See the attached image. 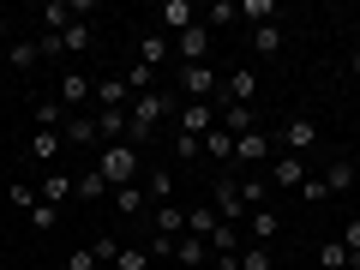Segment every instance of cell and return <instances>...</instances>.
Returning a JSON list of instances; mask_svg holds the SVG:
<instances>
[{
    "instance_id": "obj_41",
    "label": "cell",
    "mask_w": 360,
    "mask_h": 270,
    "mask_svg": "<svg viewBox=\"0 0 360 270\" xmlns=\"http://www.w3.org/2000/svg\"><path fill=\"white\" fill-rule=\"evenodd\" d=\"M66 270H96V252H90V246H78V252L66 258Z\"/></svg>"
},
{
    "instance_id": "obj_31",
    "label": "cell",
    "mask_w": 360,
    "mask_h": 270,
    "mask_svg": "<svg viewBox=\"0 0 360 270\" xmlns=\"http://www.w3.org/2000/svg\"><path fill=\"white\" fill-rule=\"evenodd\" d=\"M37 42H6V66H18V72H25V66H37Z\"/></svg>"
},
{
    "instance_id": "obj_24",
    "label": "cell",
    "mask_w": 360,
    "mask_h": 270,
    "mask_svg": "<svg viewBox=\"0 0 360 270\" xmlns=\"http://www.w3.org/2000/svg\"><path fill=\"white\" fill-rule=\"evenodd\" d=\"M217 205H210V210H186V234H198V240H210V234H217Z\"/></svg>"
},
{
    "instance_id": "obj_34",
    "label": "cell",
    "mask_w": 360,
    "mask_h": 270,
    "mask_svg": "<svg viewBox=\"0 0 360 270\" xmlns=\"http://www.w3.org/2000/svg\"><path fill=\"white\" fill-rule=\"evenodd\" d=\"M174 156H180V162H198V156H205V139H193V132H180V139H174Z\"/></svg>"
},
{
    "instance_id": "obj_37",
    "label": "cell",
    "mask_w": 360,
    "mask_h": 270,
    "mask_svg": "<svg viewBox=\"0 0 360 270\" xmlns=\"http://www.w3.org/2000/svg\"><path fill=\"white\" fill-rule=\"evenodd\" d=\"M150 264V252H139V246H120V258H115V270H144Z\"/></svg>"
},
{
    "instance_id": "obj_13",
    "label": "cell",
    "mask_w": 360,
    "mask_h": 270,
    "mask_svg": "<svg viewBox=\"0 0 360 270\" xmlns=\"http://www.w3.org/2000/svg\"><path fill=\"white\" fill-rule=\"evenodd\" d=\"M150 234H168V240H180V234H186V210L156 205V210H150Z\"/></svg>"
},
{
    "instance_id": "obj_1",
    "label": "cell",
    "mask_w": 360,
    "mask_h": 270,
    "mask_svg": "<svg viewBox=\"0 0 360 270\" xmlns=\"http://www.w3.org/2000/svg\"><path fill=\"white\" fill-rule=\"evenodd\" d=\"M96 174H103L108 186H132V174H139V150H132V144H103Z\"/></svg>"
},
{
    "instance_id": "obj_8",
    "label": "cell",
    "mask_w": 360,
    "mask_h": 270,
    "mask_svg": "<svg viewBox=\"0 0 360 270\" xmlns=\"http://www.w3.org/2000/svg\"><path fill=\"white\" fill-rule=\"evenodd\" d=\"M210 127H217V103H180V132L205 139Z\"/></svg>"
},
{
    "instance_id": "obj_35",
    "label": "cell",
    "mask_w": 360,
    "mask_h": 270,
    "mask_svg": "<svg viewBox=\"0 0 360 270\" xmlns=\"http://www.w3.org/2000/svg\"><path fill=\"white\" fill-rule=\"evenodd\" d=\"M240 18H258V25H270V18H276V6H270V0H240Z\"/></svg>"
},
{
    "instance_id": "obj_10",
    "label": "cell",
    "mask_w": 360,
    "mask_h": 270,
    "mask_svg": "<svg viewBox=\"0 0 360 270\" xmlns=\"http://www.w3.org/2000/svg\"><path fill=\"white\" fill-rule=\"evenodd\" d=\"M60 139H66V144H78V150H90V144H103V139H96V115H66Z\"/></svg>"
},
{
    "instance_id": "obj_26",
    "label": "cell",
    "mask_w": 360,
    "mask_h": 270,
    "mask_svg": "<svg viewBox=\"0 0 360 270\" xmlns=\"http://www.w3.org/2000/svg\"><path fill=\"white\" fill-rule=\"evenodd\" d=\"M354 186V162H330L324 168V193H348Z\"/></svg>"
},
{
    "instance_id": "obj_6",
    "label": "cell",
    "mask_w": 360,
    "mask_h": 270,
    "mask_svg": "<svg viewBox=\"0 0 360 270\" xmlns=\"http://www.w3.org/2000/svg\"><path fill=\"white\" fill-rule=\"evenodd\" d=\"M312 139H319V120H307V115H295V120L283 127V150H288V156H307Z\"/></svg>"
},
{
    "instance_id": "obj_45",
    "label": "cell",
    "mask_w": 360,
    "mask_h": 270,
    "mask_svg": "<svg viewBox=\"0 0 360 270\" xmlns=\"http://www.w3.org/2000/svg\"><path fill=\"white\" fill-rule=\"evenodd\" d=\"M348 72H354V78H360V54H354V60H348Z\"/></svg>"
},
{
    "instance_id": "obj_5",
    "label": "cell",
    "mask_w": 360,
    "mask_h": 270,
    "mask_svg": "<svg viewBox=\"0 0 360 270\" xmlns=\"http://www.w3.org/2000/svg\"><path fill=\"white\" fill-rule=\"evenodd\" d=\"M156 25H162V37H180V30L198 25V6L193 0H162V6H156Z\"/></svg>"
},
{
    "instance_id": "obj_9",
    "label": "cell",
    "mask_w": 360,
    "mask_h": 270,
    "mask_svg": "<svg viewBox=\"0 0 360 270\" xmlns=\"http://www.w3.org/2000/svg\"><path fill=\"white\" fill-rule=\"evenodd\" d=\"M217 217H222V222H240V217H246L240 180H217Z\"/></svg>"
},
{
    "instance_id": "obj_46",
    "label": "cell",
    "mask_w": 360,
    "mask_h": 270,
    "mask_svg": "<svg viewBox=\"0 0 360 270\" xmlns=\"http://www.w3.org/2000/svg\"><path fill=\"white\" fill-rule=\"evenodd\" d=\"M0 42H6V13H0Z\"/></svg>"
},
{
    "instance_id": "obj_12",
    "label": "cell",
    "mask_w": 360,
    "mask_h": 270,
    "mask_svg": "<svg viewBox=\"0 0 360 270\" xmlns=\"http://www.w3.org/2000/svg\"><path fill=\"white\" fill-rule=\"evenodd\" d=\"M127 108H103V115H96V139L103 144H127Z\"/></svg>"
},
{
    "instance_id": "obj_27",
    "label": "cell",
    "mask_w": 360,
    "mask_h": 270,
    "mask_svg": "<svg viewBox=\"0 0 360 270\" xmlns=\"http://www.w3.org/2000/svg\"><path fill=\"white\" fill-rule=\"evenodd\" d=\"M276 186H307V162L300 156H283L276 162Z\"/></svg>"
},
{
    "instance_id": "obj_39",
    "label": "cell",
    "mask_w": 360,
    "mask_h": 270,
    "mask_svg": "<svg viewBox=\"0 0 360 270\" xmlns=\"http://www.w3.org/2000/svg\"><path fill=\"white\" fill-rule=\"evenodd\" d=\"M90 252H96V264H115V258H120V240H108V234H103V240H90Z\"/></svg>"
},
{
    "instance_id": "obj_20",
    "label": "cell",
    "mask_w": 360,
    "mask_h": 270,
    "mask_svg": "<svg viewBox=\"0 0 360 270\" xmlns=\"http://www.w3.org/2000/svg\"><path fill=\"white\" fill-rule=\"evenodd\" d=\"M115 210H127V217H139V210H150V198H144V186L132 180V186H115V198H108Z\"/></svg>"
},
{
    "instance_id": "obj_16",
    "label": "cell",
    "mask_w": 360,
    "mask_h": 270,
    "mask_svg": "<svg viewBox=\"0 0 360 270\" xmlns=\"http://www.w3.org/2000/svg\"><path fill=\"white\" fill-rule=\"evenodd\" d=\"M66 198H72V174L66 168H49L42 174V205H66Z\"/></svg>"
},
{
    "instance_id": "obj_33",
    "label": "cell",
    "mask_w": 360,
    "mask_h": 270,
    "mask_svg": "<svg viewBox=\"0 0 360 270\" xmlns=\"http://www.w3.org/2000/svg\"><path fill=\"white\" fill-rule=\"evenodd\" d=\"M319 264H324V270H348V246H342V240H324V246H319Z\"/></svg>"
},
{
    "instance_id": "obj_28",
    "label": "cell",
    "mask_w": 360,
    "mask_h": 270,
    "mask_svg": "<svg viewBox=\"0 0 360 270\" xmlns=\"http://www.w3.org/2000/svg\"><path fill=\"white\" fill-rule=\"evenodd\" d=\"M252 49L258 54H276V49H283V25H252Z\"/></svg>"
},
{
    "instance_id": "obj_18",
    "label": "cell",
    "mask_w": 360,
    "mask_h": 270,
    "mask_svg": "<svg viewBox=\"0 0 360 270\" xmlns=\"http://www.w3.org/2000/svg\"><path fill=\"white\" fill-rule=\"evenodd\" d=\"M240 18V0H210L205 13H198V25H210V30H222V25H234Z\"/></svg>"
},
{
    "instance_id": "obj_42",
    "label": "cell",
    "mask_w": 360,
    "mask_h": 270,
    "mask_svg": "<svg viewBox=\"0 0 360 270\" xmlns=\"http://www.w3.org/2000/svg\"><path fill=\"white\" fill-rule=\"evenodd\" d=\"M336 240H342V246H348V252H360V217H348V229H342V234H336Z\"/></svg>"
},
{
    "instance_id": "obj_14",
    "label": "cell",
    "mask_w": 360,
    "mask_h": 270,
    "mask_svg": "<svg viewBox=\"0 0 360 270\" xmlns=\"http://www.w3.org/2000/svg\"><path fill=\"white\" fill-rule=\"evenodd\" d=\"M276 229H283L276 210H246V234H252V246H270V240H276Z\"/></svg>"
},
{
    "instance_id": "obj_3",
    "label": "cell",
    "mask_w": 360,
    "mask_h": 270,
    "mask_svg": "<svg viewBox=\"0 0 360 270\" xmlns=\"http://www.w3.org/2000/svg\"><path fill=\"white\" fill-rule=\"evenodd\" d=\"M174 60L180 66H210V25H193L174 37Z\"/></svg>"
},
{
    "instance_id": "obj_19",
    "label": "cell",
    "mask_w": 360,
    "mask_h": 270,
    "mask_svg": "<svg viewBox=\"0 0 360 270\" xmlns=\"http://www.w3.org/2000/svg\"><path fill=\"white\" fill-rule=\"evenodd\" d=\"M72 193H78V198H115V186H108L96 168H84V174H72Z\"/></svg>"
},
{
    "instance_id": "obj_7",
    "label": "cell",
    "mask_w": 360,
    "mask_h": 270,
    "mask_svg": "<svg viewBox=\"0 0 360 270\" xmlns=\"http://www.w3.org/2000/svg\"><path fill=\"white\" fill-rule=\"evenodd\" d=\"M217 127L229 132V139H246V132H258V115H252V108H240V103H222L217 108Z\"/></svg>"
},
{
    "instance_id": "obj_4",
    "label": "cell",
    "mask_w": 360,
    "mask_h": 270,
    "mask_svg": "<svg viewBox=\"0 0 360 270\" xmlns=\"http://www.w3.org/2000/svg\"><path fill=\"white\" fill-rule=\"evenodd\" d=\"M180 90H186V103H210L222 90V72L217 66H180Z\"/></svg>"
},
{
    "instance_id": "obj_22",
    "label": "cell",
    "mask_w": 360,
    "mask_h": 270,
    "mask_svg": "<svg viewBox=\"0 0 360 270\" xmlns=\"http://www.w3.org/2000/svg\"><path fill=\"white\" fill-rule=\"evenodd\" d=\"M168 193H174V174H168V168H150V174H144V198H150V205H168Z\"/></svg>"
},
{
    "instance_id": "obj_43",
    "label": "cell",
    "mask_w": 360,
    "mask_h": 270,
    "mask_svg": "<svg viewBox=\"0 0 360 270\" xmlns=\"http://www.w3.org/2000/svg\"><path fill=\"white\" fill-rule=\"evenodd\" d=\"M37 49H42V60H60V54H66V42H60V37H42Z\"/></svg>"
},
{
    "instance_id": "obj_15",
    "label": "cell",
    "mask_w": 360,
    "mask_h": 270,
    "mask_svg": "<svg viewBox=\"0 0 360 270\" xmlns=\"http://www.w3.org/2000/svg\"><path fill=\"white\" fill-rule=\"evenodd\" d=\"M90 90H96V84H90L84 72H66V78H60V108H66V115H72V108H84Z\"/></svg>"
},
{
    "instance_id": "obj_40",
    "label": "cell",
    "mask_w": 360,
    "mask_h": 270,
    "mask_svg": "<svg viewBox=\"0 0 360 270\" xmlns=\"http://www.w3.org/2000/svg\"><path fill=\"white\" fill-rule=\"evenodd\" d=\"M6 198H13V205H18V210H25V217H30V210H37V205H42V198H37V193H30V186H6Z\"/></svg>"
},
{
    "instance_id": "obj_32",
    "label": "cell",
    "mask_w": 360,
    "mask_h": 270,
    "mask_svg": "<svg viewBox=\"0 0 360 270\" xmlns=\"http://www.w3.org/2000/svg\"><path fill=\"white\" fill-rule=\"evenodd\" d=\"M60 42H66V54H84V49H90V18L66 25V37H60Z\"/></svg>"
},
{
    "instance_id": "obj_11",
    "label": "cell",
    "mask_w": 360,
    "mask_h": 270,
    "mask_svg": "<svg viewBox=\"0 0 360 270\" xmlns=\"http://www.w3.org/2000/svg\"><path fill=\"white\" fill-rule=\"evenodd\" d=\"M168 60H174V42H168L162 30H150V37L139 42V66H150V72H156V66H168Z\"/></svg>"
},
{
    "instance_id": "obj_17",
    "label": "cell",
    "mask_w": 360,
    "mask_h": 270,
    "mask_svg": "<svg viewBox=\"0 0 360 270\" xmlns=\"http://www.w3.org/2000/svg\"><path fill=\"white\" fill-rule=\"evenodd\" d=\"M270 156V132H246V139H234V162H264Z\"/></svg>"
},
{
    "instance_id": "obj_38",
    "label": "cell",
    "mask_w": 360,
    "mask_h": 270,
    "mask_svg": "<svg viewBox=\"0 0 360 270\" xmlns=\"http://www.w3.org/2000/svg\"><path fill=\"white\" fill-rule=\"evenodd\" d=\"M240 198L246 210H264V180H240Z\"/></svg>"
},
{
    "instance_id": "obj_44",
    "label": "cell",
    "mask_w": 360,
    "mask_h": 270,
    "mask_svg": "<svg viewBox=\"0 0 360 270\" xmlns=\"http://www.w3.org/2000/svg\"><path fill=\"white\" fill-rule=\"evenodd\" d=\"M150 258H174V240L168 234H150Z\"/></svg>"
},
{
    "instance_id": "obj_30",
    "label": "cell",
    "mask_w": 360,
    "mask_h": 270,
    "mask_svg": "<svg viewBox=\"0 0 360 270\" xmlns=\"http://www.w3.org/2000/svg\"><path fill=\"white\" fill-rule=\"evenodd\" d=\"M240 270H276V258H270V246H240Z\"/></svg>"
},
{
    "instance_id": "obj_2",
    "label": "cell",
    "mask_w": 360,
    "mask_h": 270,
    "mask_svg": "<svg viewBox=\"0 0 360 270\" xmlns=\"http://www.w3.org/2000/svg\"><path fill=\"white\" fill-rule=\"evenodd\" d=\"M252 96H258V72H252V66H229V72H222L217 103H240V108H252Z\"/></svg>"
},
{
    "instance_id": "obj_25",
    "label": "cell",
    "mask_w": 360,
    "mask_h": 270,
    "mask_svg": "<svg viewBox=\"0 0 360 270\" xmlns=\"http://www.w3.org/2000/svg\"><path fill=\"white\" fill-rule=\"evenodd\" d=\"M205 156H217V162H234V139H229L222 127H210V132H205Z\"/></svg>"
},
{
    "instance_id": "obj_36",
    "label": "cell",
    "mask_w": 360,
    "mask_h": 270,
    "mask_svg": "<svg viewBox=\"0 0 360 270\" xmlns=\"http://www.w3.org/2000/svg\"><path fill=\"white\" fill-rule=\"evenodd\" d=\"M54 222H60V210H54V205H37V210H30V229H37V234H49Z\"/></svg>"
},
{
    "instance_id": "obj_23",
    "label": "cell",
    "mask_w": 360,
    "mask_h": 270,
    "mask_svg": "<svg viewBox=\"0 0 360 270\" xmlns=\"http://www.w3.org/2000/svg\"><path fill=\"white\" fill-rule=\"evenodd\" d=\"M174 258H180V264H205V258H210V240H198V234H180V240H174Z\"/></svg>"
},
{
    "instance_id": "obj_21",
    "label": "cell",
    "mask_w": 360,
    "mask_h": 270,
    "mask_svg": "<svg viewBox=\"0 0 360 270\" xmlns=\"http://www.w3.org/2000/svg\"><path fill=\"white\" fill-rule=\"evenodd\" d=\"M103 108H127V78H96V90H90Z\"/></svg>"
},
{
    "instance_id": "obj_29",
    "label": "cell",
    "mask_w": 360,
    "mask_h": 270,
    "mask_svg": "<svg viewBox=\"0 0 360 270\" xmlns=\"http://www.w3.org/2000/svg\"><path fill=\"white\" fill-rule=\"evenodd\" d=\"M30 150H37V162H54V156L66 150V139H60V132H37V139H30Z\"/></svg>"
}]
</instances>
